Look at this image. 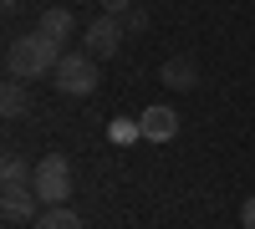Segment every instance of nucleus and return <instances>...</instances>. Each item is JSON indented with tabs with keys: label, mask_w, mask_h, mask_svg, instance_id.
<instances>
[{
	"label": "nucleus",
	"mask_w": 255,
	"mask_h": 229,
	"mask_svg": "<svg viewBox=\"0 0 255 229\" xmlns=\"http://www.w3.org/2000/svg\"><path fill=\"white\" fill-rule=\"evenodd\" d=\"M61 56H67V51H61L51 36L31 31V36H15L10 46H5V72L20 76V81H36V76H51Z\"/></svg>",
	"instance_id": "obj_1"
},
{
	"label": "nucleus",
	"mask_w": 255,
	"mask_h": 229,
	"mask_svg": "<svg viewBox=\"0 0 255 229\" xmlns=\"http://www.w3.org/2000/svg\"><path fill=\"white\" fill-rule=\"evenodd\" d=\"M97 56H87V51H67L56 61V72H51V87L61 92V97H87V92H97Z\"/></svg>",
	"instance_id": "obj_2"
},
{
	"label": "nucleus",
	"mask_w": 255,
	"mask_h": 229,
	"mask_svg": "<svg viewBox=\"0 0 255 229\" xmlns=\"http://www.w3.org/2000/svg\"><path fill=\"white\" fill-rule=\"evenodd\" d=\"M31 189H36V199L46 204V209H56L61 199H72V163L61 158V153H46V158H36Z\"/></svg>",
	"instance_id": "obj_3"
},
{
	"label": "nucleus",
	"mask_w": 255,
	"mask_h": 229,
	"mask_svg": "<svg viewBox=\"0 0 255 229\" xmlns=\"http://www.w3.org/2000/svg\"><path fill=\"white\" fill-rule=\"evenodd\" d=\"M123 36H128V26H123V15H97L87 31H82V51L87 56H118V46H123Z\"/></svg>",
	"instance_id": "obj_4"
},
{
	"label": "nucleus",
	"mask_w": 255,
	"mask_h": 229,
	"mask_svg": "<svg viewBox=\"0 0 255 229\" xmlns=\"http://www.w3.org/2000/svg\"><path fill=\"white\" fill-rule=\"evenodd\" d=\"M41 209H46V204L36 199L31 183H5V189H0V214H5L10 224H20V219H41Z\"/></svg>",
	"instance_id": "obj_5"
},
{
	"label": "nucleus",
	"mask_w": 255,
	"mask_h": 229,
	"mask_svg": "<svg viewBox=\"0 0 255 229\" xmlns=\"http://www.w3.org/2000/svg\"><path fill=\"white\" fill-rule=\"evenodd\" d=\"M138 128H143L148 143H174V138H179V112L158 102V107H148V112L138 117Z\"/></svg>",
	"instance_id": "obj_6"
},
{
	"label": "nucleus",
	"mask_w": 255,
	"mask_h": 229,
	"mask_svg": "<svg viewBox=\"0 0 255 229\" xmlns=\"http://www.w3.org/2000/svg\"><path fill=\"white\" fill-rule=\"evenodd\" d=\"M158 81H163V87H174V92H194V87H199L194 56H168L163 67H158Z\"/></svg>",
	"instance_id": "obj_7"
},
{
	"label": "nucleus",
	"mask_w": 255,
	"mask_h": 229,
	"mask_svg": "<svg viewBox=\"0 0 255 229\" xmlns=\"http://www.w3.org/2000/svg\"><path fill=\"white\" fill-rule=\"evenodd\" d=\"M36 31H41V36H51L56 46H67V36H77V15H72L67 5H51V10H41Z\"/></svg>",
	"instance_id": "obj_8"
},
{
	"label": "nucleus",
	"mask_w": 255,
	"mask_h": 229,
	"mask_svg": "<svg viewBox=\"0 0 255 229\" xmlns=\"http://www.w3.org/2000/svg\"><path fill=\"white\" fill-rule=\"evenodd\" d=\"M0 112L5 117H26L31 112V92H26L20 76H5V87H0Z\"/></svg>",
	"instance_id": "obj_9"
},
{
	"label": "nucleus",
	"mask_w": 255,
	"mask_h": 229,
	"mask_svg": "<svg viewBox=\"0 0 255 229\" xmlns=\"http://www.w3.org/2000/svg\"><path fill=\"white\" fill-rule=\"evenodd\" d=\"M31 229H82V219L67 209V204H56V209H41V219Z\"/></svg>",
	"instance_id": "obj_10"
},
{
	"label": "nucleus",
	"mask_w": 255,
	"mask_h": 229,
	"mask_svg": "<svg viewBox=\"0 0 255 229\" xmlns=\"http://www.w3.org/2000/svg\"><path fill=\"white\" fill-rule=\"evenodd\" d=\"M31 173L36 168H26L20 153H5V163H0V178H5V183H31Z\"/></svg>",
	"instance_id": "obj_11"
},
{
	"label": "nucleus",
	"mask_w": 255,
	"mask_h": 229,
	"mask_svg": "<svg viewBox=\"0 0 255 229\" xmlns=\"http://www.w3.org/2000/svg\"><path fill=\"white\" fill-rule=\"evenodd\" d=\"M123 26H128V36H143L148 26H153V15H148L143 5H133V10H128V15H123Z\"/></svg>",
	"instance_id": "obj_12"
},
{
	"label": "nucleus",
	"mask_w": 255,
	"mask_h": 229,
	"mask_svg": "<svg viewBox=\"0 0 255 229\" xmlns=\"http://www.w3.org/2000/svg\"><path fill=\"white\" fill-rule=\"evenodd\" d=\"M113 138L118 143H133V138H143V128H138V122H113Z\"/></svg>",
	"instance_id": "obj_13"
},
{
	"label": "nucleus",
	"mask_w": 255,
	"mask_h": 229,
	"mask_svg": "<svg viewBox=\"0 0 255 229\" xmlns=\"http://www.w3.org/2000/svg\"><path fill=\"white\" fill-rule=\"evenodd\" d=\"M97 5H102V15H128L133 0H97Z\"/></svg>",
	"instance_id": "obj_14"
},
{
	"label": "nucleus",
	"mask_w": 255,
	"mask_h": 229,
	"mask_svg": "<svg viewBox=\"0 0 255 229\" xmlns=\"http://www.w3.org/2000/svg\"><path fill=\"white\" fill-rule=\"evenodd\" d=\"M240 229H255V194L240 204Z\"/></svg>",
	"instance_id": "obj_15"
}]
</instances>
